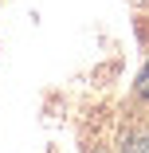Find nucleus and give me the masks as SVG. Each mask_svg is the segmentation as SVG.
<instances>
[{"label":"nucleus","mask_w":149,"mask_h":153,"mask_svg":"<svg viewBox=\"0 0 149 153\" xmlns=\"http://www.w3.org/2000/svg\"><path fill=\"white\" fill-rule=\"evenodd\" d=\"M126 153H149V134H133L126 141Z\"/></svg>","instance_id":"nucleus-1"}]
</instances>
